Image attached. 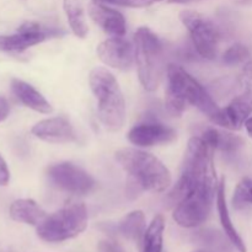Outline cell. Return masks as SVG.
<instances>
[{
	"mask_svg": "<svg viewBox=\"0 0 252 252\" xmlns=\"http://www.w3.org/2000/svg\"><path fill=\"white\" fill-rule=\"evenodd\" d=\"M164 231L165 219L161 214H158L145 229L142 239V252H162Z\"/></svg>",
	"mask_w": 252,
	"mask_h": 252,
	"instance_id": "ffe728a7",
	"label": "cell"
},
{
	"mask_svg": "<svg viewBox=\"0 0 252 252\" xmlns=\"http://www.w3.org/2000/svg\"><path fill=\"white\" fill-rule=\"evenodd\" d=\"M31 132L34 137L47 143H69L76 139L73 126L65 117L39 121L32 127Z\"/></svg>",
	"mask_w": 252,
	"mask_h": 252,
	"instance_id": "5bb4252c",
	"label": "cell"
},
{
	"mask_svg": "<svg viewBox=\"0 0 252 252\" xmlns=\"http://www.w3.org/2000/svg\"><path fill=\"white\" fill-rule=\"evenodd\" d=\"M216 199H217V209H218L219 219H220V224L221 226H223L224 234H225L228 240L230 241L231 245H233L236 250L239 252H246L245 243H244L243 238H241L240 234L238 233L236 228L234 226L233 221H231L228 204H226L225 181H224V179H221L220 182L218 184Z\"/></svg>",
	"mask_w": 252,
	"mask_h": 252,
	"instance_id": "e0dca14e",
	"label": "cell"
},
{
	"mask_svg": "<svg viewBox=\"0 0 252 252\" xmlns=\"http://www.w3.org/2000/svg\"><path fill=\"white\" fill-rule=\"evenodd\" d=\"M199 240L211 252H229L230 250L225 239L217 231H203L199 234Z\"/></svg>",
	"mask_w": 252,
	"mask_h": 252,
	"instance_id": "d4e9b609",
	"label": "cell"
},
{
	"mask_svg": "<svg viewBox=\"0 0 252 252\" xmlns=\"http://www.w3.org/2000/svg\"><path fill=\"white\" fill-rule=\"evenodd\" d=\"M62 34H64L63 31L42 26L38 22L27 21L22 24L15 33L0 34V52L21 53L30 47Z\"/></svg>",
	"mask_w": 252,
	"mask_h": 252,
	"instance_id": "8fae6325",
	"label": "cell"
},
{
	"mask_svg": "<svg viewBox=\"0 0 252 252\" xmlns=\"http://www.w3.org/2000/svg\"><path fill=\"white\" fill-rule=\"evenodd\" d=\"M244 126H245L246 132H248V134L252 138V117H249L248 120H246L245 125H244Z\"/></svg>",
	"mask_w": 252,
	"mask_h": 252,
	"instance_id": "f546056e",
	"label": "cell"
},
{
	"mask_svg": "<svg viewBox=\"0 0 252 252\" xmlns=\"http://www.w3.org/2000/svg\"><path fill=\"white\" fill-rule=\"evenodd\" d=\"M171 4H187V2H192V1H197V0H167Z\"/></svg>",
	"mask_w": 252,
	"mask_h": 252,
	"instance_id": "4dcf8cb0",
	"label": "cell"
},
{
	"mask_svg": "<svg viewBox=\"0 0 252 252\" xmlns=\"http://www.w3.org/2000/svg\"><path fill=\"white\" fill-rule=\"evenodd\" d=\"M10 115V103L5 97L0 96V123L4 122Z\"/></svg>",
	"mask_w": 252,
	"mask_h": 252,
	"instance_id": "f1b7e54d",
	"label": "cell"
},
{
	"mask_svg": "<svg viewBox=\"0 0 252 252\" xmlns=\"http://www.w3.org/2000/svg\"><path fill=\"white\" fill-rule=\"evenodd\" d=\"M193 252H211V251H206V250H197V251H193Z\"/></svg>",
	"mask_w": 252,
	"mask_h": 252,
	"instance_id": "d6a6232c",
	"label": "cell"
},
{
	"mask_svg": "<svg viewBox=\"0 0 252 252\" xmlns=\"http://www.w3.org/2000/svg\"><path fill=\"white\" fill-rule=\"evenodd\" d=\"M214 150L202 139L193 137L189 139L182 162L181 176L174 189L167 194V201L176 206L189 192L198 186L218 185L213 161Z\"/></svg>",
	"mask_w": 252,
	"mask_h": 252,
	"instance_id": "7a4b0ae2",
	"label": "cell"
},
{
	"mask_svg": "<svg viewBox=\"0 0 252 252\" xmlns=\"http://www.w3.org/2000/svg\"><path fill=\"white\" fill-rule=\"evenodd\" d=\"M89 15L103 32L112 37L125 36L127 31L126 19L118 10L105 4H96L91 1L89 4Z\"/></svg>",
	"mask_w": 252,
	"mask_h": 252,
	"instance_id": "9a60e30c",
	"label": "cell"
},
{
	"mask_svg": "<svg viewBox=\"0 0 252 252\" xmlns=\"http://www.w3.org/2000/svg\"><path fill=\"white\" fill-rule=\"evenodd\" d=\"M250 59V51L246 46L241 43H235L229 47L223 56V62L225 65L234 66L238 64L248 62Z\"/></svg>",
	"mask_w": 252,
	"mask_h": 252,
	"instance_id": "cb8c5ba5",
	"label": "cell"
},
{
	"mask_svg": "<svg viewBox=\"0 0 252 252\" xmlns=\"http://www.w3.org/2000/svg\"><path fill=\"white\" fill-rule=\"evenodd\" d=\"M233 204L238 209L252 204V179L250 177H244L238 184L234 191Z\"/></svg>",
	"mask_w": 252,
	"mask_h": 252,
	"instance_id": "603a6c76",
	"label": "cell"
},
{
	"mask_svg": "<svg viewBox=\"0 0 252 252\" xmlns=\"http://www.w3.org/2000/svg\"><path fill=\"white\" fill-rule=\"evenodd\" d=\"M89 84L97 100V115L106 129L117 132L125 125L126 102L122 90L111 71L96 66L90 71Z\"/></svg>",
	"mask_w": 252,
	"mask_h": 252,
	"instance_id": "3957f363",
	"label": "cell"
},
{
	"mask_svg": "<svg viewBox=\"0 0 252 252\" xmlns=\"http://www.w3.org/2000/svg\"><path fill=\"white\" fill-rule=\"evenodd\" d=\"M9 214L12 220L33 226L39 225L47 217L46 212L30 198H20L12 202Z\"/></svg>",
	"mask_w": 252,
	"mask_h": 252,
	"instance_id": "ac0fdd59",
	"label": "cell"
},
{
	"mask_svg": "<svg viewBox=\"0 0 252 252\" xmlns=\"http://www.w3.org/2000/svg\"><path fill=\"white\" fill-rule=\"evenodd\" d=\"M218 185H204L192 189L181 202L175 206L172 218L180 226L197 228L208 219L212 204L217 197Z\"/></svg>",
	"mask_w": 252,
	"mask_h": 252,
	"instance_id": "ba28073f",
	"label": "cell"
},
{
	"mask_svg": "<svg viewBox=\"0 0 252 252\" xmlns=\"http://www.w3.org/2000/svg\"><path fill=\"white\" fill-rule=\"evenodd\" d=\"M49 182L66 193L84 196L95 189V180L90 174L71 162H58L47 170Z\"/></svg>",
	"mask_w": 252,
	"mask_h": 252,
	"instance_id": "30bf717a",
	"label": "cell"
},
{
	"mask_svg": "<svg viewBox=\"0 0 252 252\" xmlns=\"http://www.w3.org/2000/svg\"><path fill=\"white\" fill-rule=\"evenodd\" d=\"M116 160L138 187L150 192H164L171 185L169 169L150 153L135 148H123Z\"/></svg>",
	"mask_w": 252,
	"mask_h": 252,
	"instance_id": "277c9868",
	"label": "cell"
},
{
	"mask_svg": "<svg viewBox=\"0 0 252 252\" xmlns=\"http://www.w3.org/2000/svg\"><path fill=\"white\" fill-rule=\"evenodd\" d=\"M244 145V139L239 135L233 134L229 132H221L218 130L216 142V150H220L223 153H236Z\"/></svg>",
	"mask_w": 252,
	"mask_h": 252,
	"instance_id": "7402d4cb",
	"label": "cell"
},
{
	"mask_svg": "<svg viewBox=\"0 0 252 252\" xmlns=\"http://www.w3.org/2000/svg\"><path fill=\"white\" fill-rule=\"evenodd\" d=\"M145 229V216L142 211L130 212L117 225L118 233L132 241H142Z\"/></svg>",
	"mask_w": 252,
	"mask_h": 252,
	"instance_id": "44dd1931",
	"label": "cell"
},
{
	"mask_svg": "<svg viewBox=\"0 0 252 252\" xmlns=\"http://www.w3.org/2000/svg\"><path fill=\"white\" fill-rule=\"evenodd\" d=\"M239 94L220 108L212 122L230 130H239L252 115V59L248 61L238 78Z\"/></svg>",
	"mask_w": 252,
	"mask_h": 252,
	"instance_id": "52a82bcc",
	"label": "cell"
},
{
	"mask_svg": "<svg viewBox=\"0 0 252 252\" xmlns=\"http://www.w3.org/2000/svg\"><path fill=\"white\" fill-rule=\"evenodd\" d=\"M91 1L96 2V4H105V5L108 4V0H91Z\"/></svg>",
	"mask_w": 252,
	"mask_h": 252,
	"instance_id": "1f68e13d",
	"label": "cell"
},
{
	"mask_svg": "<svg viewBox=\"0 0 252 252\" xmlns=\"http://www.w3.org/2000/svg\"><path fill=\"white\" fill-rule=\"evenodd\" d=\"M100 252H123L122 248L112 240H103L98 244Z\"/></svg>",
	"mask_w": 252,
	"mask_h": 252,
	"instance_id": "83f0119b",
	"label": "cell"
},
{
	"mask_svg": "<svg viewBox=\"0 0 252 252\" xmlns=\"http://www.w3.org/2000/svg\"><path fill=\"white\" fill-rule=\"evenodd\" d=\"M194 106L213 120L220 107L217 105L208 91L187 73L182 66L170 64L166 68V89H165V107L172 116H180Z\"/></svg>",
	"mask_w": 252,
	"mask_h": 252,
	"instance_id": "6da1fadb",
	"label": "cell"
},
{
	"mask_svg": "<svg viewBox=\"0 0 252 252\" xmlns=\"http://www.w3.org/2000/svg\"><path fill=\"white\" fill-rule=\"evenodd\" d=\"M128 140L135 147L149 148L166 144L176 138L174 128L157 121H145L138 123L128 132Z\"/></svg>",
	"mask_w": 252,
	"mask_h": 252,
	"instance_id": "4fadbf2b",
	"label": "cell"
},
{
	"mask_svg": "<svg viewBox=\"0 0 252 252\" xmlns=\"http://www.w3.org/2000/svg\"><path fill=\"white\" fill-rule=\"evenodd\" d=\"M10 182V170L6 161L0 155V186H7Z\"/></svg>",
	"mask_w": 252,
	"mask_h": 252,
	"instance_id": "4316f807",
	"label": "cell"
},
{
	"mask_svg": "<svg viewBox=\"0 0 252 252\" xmlns=\"http://www.w3.org/2000/svg\"><path fill=\"white\" fill-rule=\"evenodd\" d=\"M88 209L83 203H70L47 216L37 225V235L46 243H62L80 235L88 228Z\"/></svg>",
	"mask_w": 252,
	"mask_h": 252,
	"instance_id": "8992f818",
	"label": "cell"
},
{
	"mask_svg": "<svg viewBox=\"0 0 252 252\" xmlns=\"http://www.w3.org/2000/svg\"><path fill=\"white\" fill-rule=\"evenodd\" d=\"M96 53L105 65L118 70H128L135 62L134 44L123 36L102 41L97 46Z\"/></svg>",
	"mask_w": 252,
	"mask_h": 252,
	"instance_id": "7c38bea8",
	"label": "cell"
},
{
	"mask_svg": "<svg viewBox=\"0 0 252 252\" xmlns=\"http://www.w3.org/2000/svg\"><path fill=\"white\" fill-rule=\"evenodd\" d=\"M63 9L73 33L79 38H85L89 33V26L83 0H63Z\"/></svg>",
	"mask_w": 252,
	"mask_h": 252,
	"instance_id": "d6986e66",
	"label": "cell"
},
{
	"mask_svg": "<svg viewBox=\"0 0 252 252\" xmlns=\"http://www.w3.org/2000/svg\"><path fill=\"white\" fill-rule=\"evenodd\" d=\"M158 1L161 0H108V4L123 7H147Z\"/></svg>",
	"mask_w": 252,
	"mask_h": 252,
	"instance_id": "484cf974",
	"label": "cell"
},
{
	"mask_svg": "<svg viewBox=\"0 0 252 252\" xmlns=\"http://www.w3.org/2000/svg\"><path fill=\"white\" fill-rule=\"evenodd\" d=\"M180 20L189 30L194 48L204 59L213 61L217 56L219 31L214 22L203 14L193 10L180 12Z\"/></svg>",
	"mask_w": 252,
	"mask_h": 252,
	"instance_id": "9c48e42d",
	"label": "cell"
},
{
	"mask_svg": "<svg viewBox=\"0 0 252 252\" xmlns=\"http://www.w3.org/2000/svg\"><path fill=\"white\" fill-rule=\"evenodd\" d=\"M11 90L15 97L22 105L36 111V112L48 115V113H52V111H53V107L48 102V100L37 89H34L31 84L26 83V81L21 80V79H12Z\"/></svg>",
	"mask_w": 252,
	"mask_h": 252,
	"instance_id": "2e32d148",
	"label": "cell"
},
{
	"mask_svg": "<svg viewBox=\"0 0 252 252\" xmlns=\"http://www.w3.org/2000/svg\"><path fill=\"white\" fill-rule=\"evenodd\" d=\"M135 64L138 76L147 91H155L165 71L164 48L159 37L148 27H139L134 33Z\"/></svg>",
	"mask_w": 252,
	"mask_h": 252,
	"instance_id": "5b68a950",
	"label": "cell"
}]
</instances>
